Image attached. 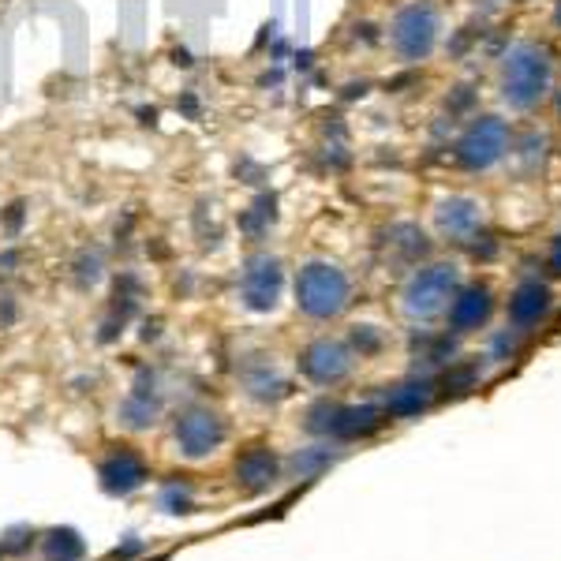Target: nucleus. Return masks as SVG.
Masks as SVG:
<instances>
[{
    "label": "nucleus",
    "mask_w": 561,
    "mask_h": 561,
    "mask_svg": "<svg viewBox=\"0 0 561 561\" xmlns=\"http://www.w3.org/2000/svg\"><path fill=\"white\" fill-rule=\"evenodd\" d=\"M427 221H430V236L445 247H453V251L479 247L491 236L494 198L479 188H442L430 198Z\"/></svg>",
    "instance_id": "3"
},
{
    "label": "nucleus",
    "mask_w": 561,
    "mask_h": 561,
    "mask_svg": "<svg viewBox=\"0 0 561 561\" xmlns=\"http://www.w3.org/2000/svg\"><path fill=\"white\" fill-rule=\"evenodd\" d=\"M98 476H101V486L108 494H132L147 483V461H142L135 449H116V453H108L101 461Z\"/></svg>",
    "instance_id": "12"
},
{
    "label": "nucleus",
    "mask_w": 561,
    "mask_h": 561,
    "mask_svg": "<svg viewBox=\"0 0 561 561\" xmlns=\"http://www.w3.org/2000/svg\"><path fill=\"white\" fill-rule=\"evenodd\" d=\"M352 303V277L330 259H311L300 266L296 274V307L315 318L330 322Z\"/></svg>",
    "instance_id": "6"
},
{
    "label": "nucleus",
    "mask_w": 561,
    "mask_h": 561,
    "mask_svg": "<svg viewBox=\"0 0 561 561\" xmlns=\"http://www.w3.org/2000/svg\"><path fill=\"white\" fill-rule=\"evenodd\" d=\"M221 442H225V420L210 408H188L176 420V445L191 461L210 457Z\"/></svg>",
    "instance_id": "11"
},
{
    "label": "nucleus",
    "mask_w": 561,
    "mask_h": 561,
    "mask_svg": "<svg viewBox=\"0 0 561 561\" xmlns=\"http://www.w3.org/2000/svg\"><path fill=\"white\" fill-rule=\"evenodd\" d=\"M15 266H20V251H4L0 255V274H12Z\"/></svg>",
    "instance_id": "23"
},
{
    "label": "nucleus",
    "mask_w": 561,
    "mask_h": 561,
    "mask_svg": "<svg viewBox=\"0 0 561 561\" xmlns=\"http://www.w3.org/2000/svg\"><path fill=\"white\" fill-rule=\"evenodd\" d=\"M464 281H468V269L461 255L415 262L401 288V315L415 325H430L434 318H445V307L453 303L457 288Z\"/></svg>",
    "instance_id": "5"
},
{
    "label": "nucleus",
    "mask_w": 561,
    "mask_h": 561,
    "mask_svg": "<svg viewBox=\"0 0 561 561\" xmlns=\"http://www.w3.org/2000/svg\"><path fill=\"white\" fill-rule=\"evenodd\" d=\"M494 307H498V296H494L491 285H486V281H464V285L457 288L453 303L445 307V325H449V333H457V337L479 333L483 325L494 318Z\"/></svg>",
    "instance_id": "9"
},
{
    "label": "nucleus",
    "mask_w": 561,
    "mask_h": 561,
    "mask_svg": "<svg viewBox=\"0 0 561 561\" xmlns=\"http://www.w3.org/2000/svg\"><path fill=\"white\" fill-rule=\"evenodd\" d=\"M547 113H550L554 132H561V76H557V86H554V98H550V105H547Z\"/></svg>",
    "instance_id": "22"
},
{
    "label": "nucleus",
    "mask_w": 561,
    "mask_h": 561,
    "mask_svg": "<svg viewBox=\"0 0 561 561\" xmlns=\"http://www.w3.org/2000/svg\"><path fill=\"white\" fill-rule=\"evenodd\" d=\"M542 38L561 45V0H550V8H547V34H542Z\"/></svg>",
    "instance_id": "20"
},
{
    "label": "nucleus",
    "mask_w": 561,
    "mask_h": 561,
    "mask_svg": "<svg viewBox=\"0 0 561 561\" xmlns=\"http://www.w3.org/2000/svg\"><path fill=\"white\" fill-rule=\"evenodd\" d=\"M266 217H269V221H274V195H262V198H259V203H255V206H251V213L244 217V228L251 232V236H259V232H262V221H266Z\"/></svg>",
    "instance_id": "18"
},
{
    "label": "nucleus",
    "mask_w": 561,
    "mask_h": 561,
    "mask_svg": "<svg viewBox=\"0 0 561 561\" xmlns=\"http://www.w3.org/2000/svg\"><path fill=\"white\" fill-rule=\"evenodd\" d=\"M285 293V266L277 255H251L244 262V274H240V300L247 311L255 315H269L274 307L281 303Z\"/></svg>",
    "instance_id": "7"
},
{
    "label": "nucleus",
    "mask_w": 561,
    "mask_h": 561,
    "mask_svg": "<svg viewBox=\"0 0 561 561\" xmlns=\"http://www.w3.org/2000/svg\"><path fill=\"white\" fill-rule=\"evenodd\" d=\"M236 476H240V483L247 486V491H266V486L277 479V461L266 445H251L247 453L236 461Z\"/></svg>",
    "instance_id": "14"
},
{
    "label": "nucleus",
    "mask_w": 561,
    "mask_h": 561,
    "mask_svg": "<svg viewBox=\"0 0 561 561\" xmlns=\"http://www.w3.org/2000/svg\"><path fill=\"white\" fill-rule=\"evenodd\" d=\"M157 420V397H154V374H142L135 389L124 397L120 405V423L132 427V430H142Z\"/></svg>",
    "instance_id": "13"
},
{
    "label": "nucleus",
    "mask_w": 561,
    "mask_h": 561,
    "mask_svg": "<svg viewBox=\"0 0 561 561\" xmlns=\"http://www.w3.org/2000/svg\"><path fill=\"white\" fill-rule=\"evenodd\" d=\"M427 405H430V386H427V382L397 386V389L389 393V401H386V408H389L393 415H415V412L427 408Z\"/></svg>",
    "instance_id": "15"
},
{
    "label": "nucleus",
    "mask_w": 561,
    "mask_h": 561,
    "mask_svg": "<svg viewBox=\"0 0 561 561\" xmlns=\"http://www.w3.org/2000/svg\"><path fill=\"white\" fill-rule=\"evenodd\" d=\"M449 34V15L442 0H401L386 23V45L401 64L420 68L438 57Z\"/></svg>",
    "instance_id": "4"
},
{
    "label": "nucleus",
    "mask_w": 561,
    "mask_h": 561,
    "mask_svg": "<svg viewBox=\"0 0 561 561\" xmlns=\"http://www.w3.org/2000/svg\"><path fill=\"white\" fill-rule=\"evenodd\" d=\"M542 269L561 281V228H554L550 236L542 240Z\"/></svg>",
    "instance_id": "17"
},
{
    "label": "nucleus",
    "mask_w": 561,
    "mask_h": 561,
    "mask_svg": "<svg viewBox=\"0 0 561 561\" xmlns=\"http://www.w3.org/2000/svg\"><path fill=\"white\" fill-rule=\"evenodd\" d=\"M550 307H554L550 285L542 281L539 274H524L509 288V296H505V322H509L513 333H532V330H539V325L547 322Z\"/></svg>",
    "instance_id": "8"
},
{
    "label": "nucleus",
    "mask_w": 561,
    "mask_h": 561,
    "mask_svg": "<svg viewBox=\"0 0 561 561\" xmlns=\"http://www.w3.org/2000/svg\"><path fill=\"white\" fill-rule=\"evenodd\" d=\"M83 550H86V542L79 539V532H71V528H57L45 539V557L49 561H76V557H83Z\"/></svg>",
    "instance_id": "16"
},
{
    "label": "nucleus",
    "mask_w": 561,
    "mask_h": 561,
    "mask_svg": "<svg viewBox=\"0 0 561 561\" xmlns=\"http://www.w3.org/2000/svg\"><path fill=\"white\" fill-rule=\"evenodd\" d=\"M352 364H356L352 349L345 345V341H337V337H318L300 356V371H303V378H311L315 386L345 382V378L352 374Z\"/></svg>",
    "instance_id": "10"
},
{
    "label": "nucleus",
    "mask_w": 561,
    "mask_h": 561,
    "mask_svg": "<svg viewBox=\"0 0 561 561\" xmlns=\"http://www.w3.org/2000/svg\"><path fill=\"white\" fill-rule=\"evenodd\" d=\"M517 150V124L509 116H501L498 108L468 116L453 142L445 150V161L453 165V172L468 180H491L513 161Z\"/></svg>",
    "instance_id": "2"
},
{
    "label": "nucleus",
    "mask_w": 561,
    "mask_h": 561,
    "mask_svg": "<svg viewBox=\"0 0 561 561\" xmlns=\"http://www.w3.org/2000/svg\"><path fill=\"white\" fill-rule=\"evenodd\" d=\"M23 217H27V203H23V198H15V203L4 210V228L8 232H20L23 228Z\"/></svg>",
    "instance_id": "21"
},
{
    "label": "nucleus",
    "mask_w": 561,
    "mask_h": 561,
    "mask_svg": "<svg viewBox=\"0 0 561 561\" xmlns=\"http://www.w3.org/2000/svg\"><path fill=\"white\" fill-rule=\"evenodd\" d=\"M352 345L359 349V356H374L378 349H382V333H378V325H356Z\"/></svg>",
    "instance_id": "19"
},
{
    "label": "nucleus",
    "mask_w": 561,
    "mask_h": 561,
    "mask_svg": "<svg viewBox=\"0 0 561 561\" xmlns=\"http://www.w3.org/2000/svg\"><path fill=\"white\" fill-rule=\"evenodd\" d=\"M557 76H561V60L554 42H547L542 34H513L491 64L494 108L513 124L535 120L539 113H547Z\"/></svg>",
    "instance_id": "1"
},
{
    "label": "nucleus",
    "mask_w": 561,
    "mask_h": 561,
    "mask_svg": "<svg viewBox=\"0 0 561 561\" xmlns=\"http://www.w3.org/2000/svg\"><path fill=\"white\" fill-rule=\"evenodd\" d=\"M554 150H557V157H561V132H557V142H554Z\"/></svg>",
    "instance_id": "24"
}]
</instances>
